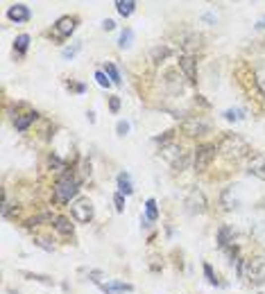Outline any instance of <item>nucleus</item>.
I'll list each match as a JSON object with an SVG mask.
<instances>
[{
    "label": "nucleus",
    "instance_id": "nucleus-26",
    "mask_svg": "<svg viewBox=\"0 0 265 294\" xmlns=\"http://www.w3.org/2000/svg\"><path fill=\"white\" fill-rule=\"evenodd\" d=\"M224 118H227L229 123H236V120L243 118V111H240V109H227V111H224Z\"/></svg>",
    "mask_w": 265,
    "mask_h": 294
},
{
    "label": "nucleus",
    "instance_id": "nucleus-30",
    "mask_svg": "<svg viewBox=\"0 0 265 294\" xmlns=\"http://www.w3.org/2000/svg\"><path fill=\"white\" fill-rule=\"evenodd\" d=\"M109 109H111V113H118V109H120V97H109Z\"/></svg>",
    "mask_w": 265,
    "mask_h": 294
},
{
    "label": "nucleus",
    "instance_id": "nucleus-16",
    "mask_svg": "<svg viewBox=\"0 0 265 294\" xmlns=\"http://www.w3.org/2000/svg\"><path fill=\"white\" fill-rule=\"evenodd\" d=\"M118 188H120V195H132L134 193L129 174H125V172H120V174H118Z\"/></svg>",
    "mask_w": 265,
    "mask_h": 294
},
{
    "label": "nucleus",
    "instance_id": "nucleus-15",
    "mask_svg": "<svg viewBox=\"0 0 265 294\" xmlns=\"http://www.w3.org/2000/svg\"><path fill=\"white\" fill-rule=\"evenodd\" d=\"M116 9H118V14H120V16H132L134 9H136V2H134V0H118Z\"/></svg>",
    "mask_w": 265,
    "mask_h": 294
},
{
    "label": "nucleus",
    "instance_id": "nucleus-32",
    "mask_svg": "<svg viewBox=\"0 0 265 294\" xmlns=\"http://www.w3.org/2000/svg\"><path fill=\"white\" fill-rule=\"evenodd\" d=\"M102 27H105V30H113V27H116V23H113L111 18H106V21L102 23Z\"/></svg>",
    "mask_w": 265,
    "mask_h": 294
},
{
    "label": "nucleus",
    "instance_id": "nucleus-28",
    "mask_svg": "<svg viewBox=\"0 0 265 294\" xmlns=\"http://www.w3.org/2000/svg\"><path fill=\"white\" fill-rule=\"evenodd\" d=\"M113 206H116L118 213H122L125 210V195H120V193L113 195Z\"/></svg>",
    "mask_w": 265,
    "mask_h": 294
},
{
    "label": "nucleus",
    "instance_id": "nucleus-11",
    "mask_svg": "<svg viewBox=\"0 0 265 294\" xmlns=\"http://www.w3.org/2000/svg\"><path fill=\"white\" fill-rule=\"evenodd\" d=\"M179 68H181V73L186 75V80L195 84V82H197V68H195V59H193L191 54L179 57Z\"/></svg>",
    "mask_w": 265,
    "mask_h": 294
},
{
    "label": "nucleus",
    "instance_id": "nucleus-21",
    "mask_svg": "<svg viewBox=\"0 0 265 294\" xmlns=\"http://www.w3.org/2000/svg\"><path fill=\"white\" fill-rule=\"evenodd\" d=\"M145 215H148L150 222H154V219L159 217V210H157V202H154V199H148V202H145Z\"/></svg>",
    "mask_w": 265,
    "mask_h": 294
},
{
    "label": "nucleus",
    "instance_id": "nucleus-1",
    "mask_svg": "<svg viewBox=\"0 0 265 294\" xmlns=\"http://www.w3.org/2000/svg\"><path fill=\"white\" fill-rule=\"evenodd\" d=\"M217 152H222V156H224V159H229V161H240V159H245V156H247L252 150H249L247 140H243L240 136L229 134V136H224V138H222V143H220Z\"/></svg>",
    "mask_w": 265,
    "mask_h": 294
},
{
    "label": "nucleus",
    "instance_id": "nucleus-6",
    "mask_svg": "<svg viewBox=\"0 0 265 294\" xmlns=\"http://www.w3.org/2000/svg\"><path fill=\"white\" fill-rule=\"evenodd\" d=\"M73 217L77 222H82V224H89L93 219V204H91V199L82 197L73 204Z\"/></svg>",
    "mask_w": 265,
    "mask_h": 294
},
{
    "label": "nucleus",
    "instance_id": "nucleus-14",
    "mask_svg": "<svg viewBox=\"0 0 265 294\" xmlns=\"http://www.w3.org/2000/svg\"><path fill=\"white\" fill-rule=\"evenodd\" d=\"M231 242H233V229L231 226H220V231H217V245L224 249Z\"/></svg>",
    "mask_w": 265,
    "mask_h": 294
},
{
    "label": "nucleus",
    "instance_id": "nucleus-25",
    "mask_svg": "<svg viewBox=\"0 0 265 294\" xmlns=\"http://www.w3.org/2000/svg\"><path fill=\"white\" fill-rule=\"evenodd\" d=\"M105 73L109 75V80H111L113 84H120V75H118V68L113 64H106L105 66Z\"/></svg>",
    "mask_w": 265,
    "mask_h": 294
},
{
    "label": "nucleus",
    "instance_id": "nucleus-10",
    "mask_svg": "<svg viewBox=\"0 0 265 294\" xmlns=\"http://www.w3.org/2000/svg\"><path fill=\"white\" fill-rule=\"evenodd\" d=\"M30 16H32V14H30V7L23 5V2L11 5L9 9H7V18L14 23H25V21H30Z\"/></svg>",
    "mask_w": 265,
    "mask_h": 294
},
{
    "label": "nucleus",
    "instance_id": "nucleus-13",
    "mask_svg": "<svg viewBox=\"0 0 265 294\" xmlns=\"http://www.w3.org/2000/svg\"><path fill=\"white\" fill-rule=\"evenodd\" d=\"M102 292L111 294V292H132L134 285L132 283H100Z\"/></svg>",
    "mask_w": 265,
    "mask_h": 294
},
{
    "label": "nucleus",
    "instance_id": "nucleus-24",
    "mask_svg": "<svg viewBox=\"0 0 265 294\" xmlns=\"http://www.w3.org/2000/svg\"><path fill=\"white\" fill-rule=\"evenodd\" d=\"M80 50H82V41H75L73 45H68V48H64V52H61V57H64V59H73L75 54L80 52Z\"/></svg>",
    "mask_w": 265,
    "mask_h": 294
},
{
    "label": "nucleus",
    "instance_id": "nucleus-18",
    "mask_svg": "<svg viewBox=\"0 0 265 294\" xmlns=\"http://www.w3.org/2000/svg\"><path fill=\"white\" fill-rule=\"evenodd\" d=\"M54 229L61 235H70L73 233V224H70L68 217H54Z\"/></svg>",
    "mask_w": 265,
    "mask_h": 294
},
{
    "label": "nucleus",
    "instance_id": "nucleus-3",
    "mask_svg": "<svg viewBox=\"0 0 265 294\" xmlns=\"http://www.w3.org/2000/svg\"><path fill=\"white\" fill-rule=\"evenodd\" d=\"M161 156H163L175 170H184V168L188 166V152H186L184 147H179V145H163Z\"/></svg>",
    "mask_w": 265,
    "mask_h": 294
},
{
    "label": "nucleus",
    "instance_id": "nucleus-20",
    "mask_svg": "<svg viewBox=\"0 0 265 294\" xmlns=\"http://www.w3.org/2000/svg\"><path fill=\"white\" fill-rule=\"evenodd\" d=\"M168 54H170V50L165 48V45H157V48L152 50V61H154V64H161Z\"/></svg>",
    "mask_w": 265,
    "mask_h": 294
},
{
    "label": "nucleus",
    "instance_id": "nucleus-7",
    "mask_svg": "<svg viewBox=\"0 0 265 294\" xmlns=\"http://www.w3.org/2000/svg\"><path fill=\"white\" fill-rule=\"evenodd\" d=\"M209 123L207 120H202V118H188L184 125H181V131L186 136H204L209 134Z\"/></svg>",
    "mask_w": 265,
    "mask_h": 294
},
{
    "label": "nucleus",
    "instance_id": "nucleus-2",
    "mask_svg": "<svg viewBox=\"0 0 265 294\" xmlns=\"http://www.w3.org/2000/svg\"><path fill=\"white\" fill-rule=\"evenodd\" d=\"M77 190H80V188H77V181H75V176L66 172V174L57 181V186H54V199H57L59 204H68L70 199L77 195Z\"/></svg>",
    "mask_w": 265,
    "mask_h": 294
},
{
    "label": "nucleus",
    "instance_id": "nucleus-33",
    "mask_svg": "<svg viewBox=\"0 0 265 294\" xmlns=\"http://www.w3.org/2000/svg\"><path fill=\"white\" fill-rule=\"evenodd\" d=\"M73 88H75V91H77V93H82V91H84V84H75Z\"/></svg>",
    "mask_w": 265,
    "mask_h": 294
},
{
    "label": "nucleus",
    "instance_id": "nucleus-19",
    "mask_svg": "<svg viewBox=\"0 0 265 294\" xmlns=\"http://www.w3.org/2000/svg\"><path fill=\"white\" fill-rule=\"evenodd\" d=\"M27 45H30V37H27V34H18L16 41H14V50H16L18 54H25Z\"/></svg>",
    "mask_w": 265,
    "mask_h": 294
},
{
    "label": "nucleus",
    "instance_id": "nucleus-23",
    "mask_svg": "<svg viewBox=\"0 0 265 294\" xmlns=\"http://www.w3.org/2000/svg\"><path fill=\"white\" fill-rule=\"evenodd\" d=\"M43 222H53V215L50 213H41V215H34L32 219H27V226H39Z\"/></svg>",
    "mask_w": 265,
    "mask_h": 294
},
{
    "label": "nucleus",
    "instance_id": "nucleus-31",
    "mask_svg": "<svg viewBox=\"0 0 265 294\" xmlns=\"http://www.w3.org/2000/svg\"><path fill=\"white\" fill-rule=\"evenodd\" d=\"M116 131H118V136H125V134L129 131V125H127V123H122V120H120V123L116 125Z\"/></svg>",
    "mask_w": 265,
    "mask_h": 294
},
{
    "label": "nucleus",
    "instance_id": "nucleus-29",
    "mask_svg": "<svg viewBox=\"0 0 265 294\" xmlns=\"http://www.w3.org/2000/svg\"><path fill=\"white\" fill-rule=\"evenodd\" d=\"M204 274H207V278H209V283H211V285H217V278H215V274H213L211 265H204Z\"/></svg>",
    "mask_w": 265,
    "mask_h": 294
},
{
    "label": "nucleus",
    "instance_id": "nucleus-8",
    "mask_svg": "<svg viewBox=\"0 0 265 294\" xmlns=\"http://www.w3.org/2000/svg\"><path fill=\"white\" fill-rule=\"evenodd\" d=\"M186 209L188 213H204L207 210V197L202 190H191L186 197Z\"/></svg>",
    "mask_w": 265,
    "mask_h": 294
},
{
    "label": "nucleus",
    "instance_id": "nucleus-9",
    "mask_svg": "<svg viewBox=\"0 0 265 294\" xmlns=\"http://www.w3.org/2000/svg\"><path fill=\"white\" fill-rule=\"evenodd\" d=\"M75 23H77V18L75 16H64V18H59L57 23H54V27H53V34L57 39H66V37H70L73 34V30H75Z\"/></svg>",
    "mask_w": 265,
    "mask_h": 294
},
{
    "label": "nucleus",
    "instance_id": "nucleus-5",
    "mask_svg": "<svg viewBox=\"0 0 265 294\" xmlns=\"http://www.w3.org/2000/svg\"><path fill=\"white\" fill-rule=\"evenodd\" d=\"M215 152H217L215 145H200L195 150V170L197 172L207 170V168L211 166V161L215 159Z\"/></svg>",
    "mask_w": 265,
    "mask_h": 294
},
{
    "label": "nucleus",
    "instance_id": "nucleus-12",
    "mask_svg": "<svg viewBox=\"0 0 265 294\" xmlns=\"http://www.w3.org/2000/svg\"><path fill=\"white\" fill-rule=\"evenodd\" d=\"M249 174L259 176L261 181H265V156H254L249 163Z\"/></svg>",
    "mask_w": 265,
    "mask_h": 294
},
{
    "label": "nucleus",
    "instance_id": "nucleus-27",
    "mask_svg": "<svg viewBox=\"0 0 265 294\" xmlns=\"http://www.w3.org/2000/svg\"><path fill=\"white\" fill-rule=\"evenodd\" d=\"M96 80H98V84H100L102 88H109V86L113 84V82L106 77V73H102V70H98V73H96Z\"/></svg>",
    "mask_w": 265,
    "mask_h": 294
},
{
    "label": "nucleus",
    "instance_id": "nucleus-22",
    "mask_svg": "<svg viewBox=\"0 0 265 294\" xmlns=\"http://www.w3.org/2000/svg\"><path fill=\"white\" fill-rule=\"evenodd\" d=\"M132 41H134V32L127 27V30H125V32L120 34V39H118V45H120V48L125 50V48H129V45H132Z\"/></svg>",
    "mask_w": 265,
    "mask_h": 294
},
{
    "label": "nucleus",
    "instance_id": "nucleus-17",
    "mask_svg": "<svg viewBox=\"0 0 265 294\" xmlns=\"http://www.w3.org/2000/svg\"><path fill=\"white\" fill-rule=\"evenodd\" d=\"M37 120V113H25V116H18L16 120H14V125H16V129L18 131H25L30 125Z\"/></svg>",
    "mask_w": 265,
    "mask_h": 294
},
{
    "label": "nucleus",
    "instance_id": "nucleus-4",
    "mask_svg": "<svg viewBox=\"0 0 265 294\" xmlns=\"http://www.w3.org/2000/svg\"><path fill=\"white\" fill-rule=\"evenodd\" d=\"M240 274H243L247 281H252V283H261L265 278V258L256 256V258H252V260H247L245 262V269Z\"/></svg>",
    "mask_w": 265,
    "mask_h": 294
}]
</instances>
